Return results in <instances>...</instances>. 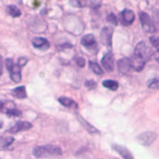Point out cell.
Listing matches in <instances>:
<instances>
[{"label":"cell","instance_id":"cell-9","mask_svg":"<svg viewBox=\"0 0 159 159\" xmlns=\"http://www.w3.org/2000/svg\"><path fill=\"white\" fill-rule=\"evenodd\" d=\"M134 19L135 14L132 10L125 9L120 13V20H121V23L123 25H131L134 22Z\"/></svg>","mask_w":159,"mask_h":159},{"label":"cell","instance_id":"cell-18","mask_svg":"<svg viewBox=\"0 0 159 159\" xmlns=\"http://www.w3.org/2000/svg\"><path fill=\"white\" fill-rule=\"evenodd\" d=\"M89 68L91 70H93V72L95 74H98V75H102L104 73V71L102 70V68L99 66V64L97 62H94V61H89Z\"/></svg>","mask_w":159,"mask_h":159},{"label":"cell","instance_id":"cell-11","mask_svg":"<svg viewBox=\"0 0 159 159\" xmlns=\"http://www.w3.org/2000/svg\"><path fill=\"white\" fill-rule=\"evenodd\" d=\"M81 44H82L84 47H86V48H89V49L96 48L95 36L92 35V34H87V35L83 36L82 39H81Z\"/></svg>","mask_w":159,"mask_h":159},{"label":"cell","instance_id":"cell-29","mask_svg":"<svg viewBox=\"0 0 159 159\" xmlns=\"http://www.w3.org/2000/svg\"><path fill=\"white\" fill-rule=\"evenodd\" d=\"M154 58L157 60V62L159 63V51H156V52L154 53Z\"/></svg>","mask_w":159,"mask_h":159},{"label":"cell","instance_id":"cell-30","mask_svg":"<svg viewBox=\"0 0 159 159\" xmlns=\"http://www.w3.org/2000/svg\"><path fill=\"white\" fill-rule=\"evenodd\" d=\"M2 74V58L0 56V75Z\"/></svg>","mask_w":159,"mask_h":159},{"label":"cell","instance_id":"cell-2","mask_svg":"<svg viewBox=\"0 0 159 159\" xmlns=\"http://www.w3.org/2000/svg\"><path fill=\"white\" fill-rule=\"evenodd\" d=\"M152 56V52L144 42H139V44L136 45L135 47V50H134V55L133 57L137 58V59L142 60V61L146 62L147 60H149Z\"/></svg>","mask_w":159,"mask_h":159},{"label":"cell","instance_id":"cell-19","mask_svg":"<svg viewBox=\"0 0 159 159\" xmlns=\"http://www.w3.org/2000/svg\"><path fill=\"white\" fill-rule=\"evenodd\" d=\"M77 118H79L80 122H81V124H83V125H84L85 128L87 129V131H89V133H97V130H96L95 128H93V126H92V125H89V124L87 123V122L85 121V120L83 119V118L81 117V116H79V115H77Z\"/></svg>","mask_w":159,"mask_h":159},{"label":"cell","instance_id":"cell-5","mask_svg":"<svg viewBox=\"0 0 159 159\" xmlns=\"http://www.w3.org/2000/svg\"><path fill=\"white\" fill-rule=\"evenodd\" d=\"M112 34H113V30H112V27H110V26L104 27V29L102 30V33H100V42L106 47H108V48H111Z\"/></svg>","mask_w":159,"mask_h":159},{"label":"cell","instance_id":"cell-13","mask_svg":"<svg viewBox=\"0 0 159 159\" xmlns=\"http://www.w3.org/2000/svg\"><path fill=\"white\" fill-rule=\"evenodd\" d=\"M112 147H113V149H115L116 152H119L124 159H134L132 152H131L126 147H123V146H121V145H113Z\"/></svg>","mask_w":159,"mask_h":159},{"label":"cell","instance_id":"cell-23","mask_svg":"<svg viewBox=\"0 0 159 159\" xmlns=\"http://www.w3.org/2000/svg\"><path fill=\"white\" fill-rule=\"evenodd\" d=\"M150 89H159V79H154L148 85Z\"/></svg>","mask_w":159,"mask_h":159},{"label":"cell","instance_id":"cell-12","mask_svg":"<svg viewBox=\"0 0 159 159\" xmlns=\"http://www.w3.org/2000/svg\"><path fill=\"white\" fill-rule=\"evenodd\" d=\"M32 44L35 48H38V49H42V50H46V49L49 48V42L47 39L43 37H36L32 40Z\"/></svg>","mask_w":159,"mask_h":159},{"label":"cell","instance_id":"cell-4","mask_svg":"<svg viewBox=\"0 0 159 159\" xmlns=\"http://www.w3.org/2000/svg\"><path fill=\"white\" fill-rule=\"evenodd\" d=\"M139 20H141L142 27H143L145 32L150 34L156 32V27H155V24L152 22V18L146 12H139Z\"/></svg>","mask_w":159,"mask_h":159},{"label":"cell","instance_id":"cell-15","mask_svg":"<svg viewBox=\"0 0 159 159\" xmlns=\"http://www.w3.org/2000/svg\"><path fill=\"white\" fill-rule=\"evenodd\" d=\"M102 85H104L106 89H111V91H117L118 87H119V84H118L116 81H112V80H107V81H104V82H102Z\"/></svg>","mask_w":159,"mask_h":159},{"label":"cell","instance_id":"cell-22","mask_svg":"<svg viewBox=\"0 0 159 159\" xmlns=\"http://www.w3.org/2000/svg\"><path fill=\"white\" fill-rule=\"evenodd\" d=\"M70 3L73 6V7H77V8H82L84 6H86V1L84 0H73V1H70Z\"/></svg>","mask_w":159,"mask_h":159},{"label":"cell","instance_id":"cell-24","mask_svg":"<svg viewBox=\"0 0 159 159\" xmlns=\"http://www.w3.org/2000/svg\"><path fill=\"white\" fill-rule=\"evenodd\" d=\"M107 21H108L109 23H111V24H113V25H117L118 24L117 16H116L115 14H112V13H110L108 16H107Z\"/></svg>","mask_w":159,"mask_h":159},{"label":"cell","instance_id":"cell-8","mask_svg":"<svg viewBox=\"0 0 159 159\" xmlns=\"http://www.w3.org/2000/svg\"><path fill=\"white\" fill-rule=\"evenodd\" d=\"M32 126L33 125H32V123H30V122L19 121V122H16L12 128H10L8 132L11 133V134H16V133H19V132H21V131L30 130V129H32Z\"/></svg>","mask_w":159,"mask_h":159},{"label":"cell","instance_id":"cell-31","mask_svg":"<svg viewBox=\"0 0 159 159\" xmlns=\"http://www.w3.org/2000/svg\"><path fill=\"white\" fill-rule=\"evenodd\" d=\"M3 107H5V102H1V100H0V111L2 110V109H3Z\"/></svg>","mask_w":159,"mask_h":159},{"label":"cell","instance_id":"cell-17","mask_svg":"<svg viewBox=\"0 0 159 159\" xmlns=\"http://www.w3.org/2000/svg\"><path fill=\"white\" fill-rule=\"evenodd\" d=\"M7 9H8V13L11 16H13V18H18V16H21L20 9L18 7H16V6H9Z\"/></svg>","mask_w":159,"mask_h":159},{"label":"cell","instance_id":"cell-6","mask_svg":"<svg viewBox=\"0 0 159 159\" xmlns=\"http://www.w3.org/2000/svg\"><path fill=\"white\" fill-rule=\"evenodd\" d=\"M157 134L152 131H147V132H144L142 134H139L137 136V142H139L141 145L144 146H149L152 143H154V141L156 139Z\"/></svg>","mask_w":159,"mask_h":159},{"label":"cell","instance_id":"cell-32","mask_svg":"<svg viewBox=\"0 0 159 159\" xmlns=\"http://www.w3.org/2000/svg\"><path fill=\"white\" fill-rule=\"evenodd\" d=\"M1 126H2V123H0V128H1Z\"/></svg>","mask_w":159,"mask_h":159},{"label":"cell","instance_id":"cell-14","mask_svg":"<svg viewBox=\"0 0 159 159\" xmlns=\"http://www.w3.org/2000/svg\"><path fill=\"white\" fill-rule=\"evenodd\" d=\"M12 95L16 98H20V99H23V98H26V89H25V86H19L16 89H12Z\"/></svg>","mask_w":159,"mask_h":159},{"label":"cell","instance_id":"cell-28","mask_svg":"<svg viewBox=\"0 0 159 159\" xmlns=\"http://www.w3.org/2000/svg\"><path fill=\"white\" fill-rule=\"evenodd\" d=\"M85 85H86L87 89H95V87H96V83L94 82V81H87L86 84H85Z\"/></svg>","mask_w":159,"mask_h":159},{"label":"cell","instance_id":"cell-7","mask_svg":"<svg viewBox=\"0 0 159 159\" xmlns=\"http://www.w3.org/2000/svg\"><path fill=\"white\" fill-rule=\"evenodd\" d=\"M117 68L121 74H128L132 69L131 60L128 58H121L117 61Z\"/></svg>","mask_w":159,"mask_h":159},{"label":"cell","instance_id":"cell-27","mask_svg":"<svg viewBox=\"0 0 159 159\" xmlns=\"http://www.w3.org/2000/svg\"><path fill=\"white\" fill-rule=\"evenodd\" d=\"M26 63H27L26 58H20V59H19V62H18V66H20V68H22V66H24Z\"/></svg>","mask_w":159,"mask_h":159},{"label":"cell","instance_id":"cell-16","mask_svg":"<svg viewBox=\"0 0 159 159\" xmlns=\"http://www.w3.org/2000/svg\"><path fill=\"white\" fill-rule=\"evenodd\" d=\"M59 102H60V104H62L66 107H70V108L71 107H76V102H73L72 99H70V98H68V97H60Z\"/></svg>","mask_w":159,"mask_h":159},{"label":"cell","instance_id":"cell-26","mask_svg":"<svg viewBox=\"0 0 159 159\" xmlns=\"http://www.w3.org/2000/svg\"><path fill=\"white\" fill-rule=\"evenodd\" d=\"M76 63H77V66H85V60H84V58H82V57H79V58H76Z\"/></svg>","mask_w":159,"mask_h":159},{"label":"cell","instance_id":"cell-25","mask_svg":"<svg viewBox=\"0 0 159 159\" xmlns=\"http://www.w3.org/2000/svg\"><path fill=\"white\" fill-rule=\"evenodd\" d=\"M7 115L14 116V117H19V116H21V111L16 110V109H14V108H10V109H8V110H7Z\"/></svg>","mask_w":159,"mask_h":159},{"label":"cell","instance_id":"cell-10","mask_svg":"<svg viewBox=\"0 0 159 159\" xmlns=\"http://www.w3.org/2000/svg\"><path fill=\"white\" fill-rule=\"evenodd\" d=\"M102 66H104L105 70L111 71L113 70V66H115V58H113V55L111 52H107L104 57L102 58Z\"/></svg>","mask_w":159,"mask_h":159},{"label":"cell","instance_id":"cell-21","mask_svg":"<svg viewBox=\"0 0 159 159\" xmlns=\"http://www.w3.org/2000/svg\"><path fill=\"white\" fill-rule=\"evenodd\" d=\"M149 42H150V44H152V46L155 47L156 49H158V51H159V37L158 36H155V35L150 36Z\"/></svg>","mask_w":159,"mask_h":159},{"label":"cell","instance_id":"cell-20","mask_svg":"<svg viewBox=\"0 0 159 159\" xmlns=\"http://www.w3.org/2000/svg\"><path fill=\"white\" fill-rule=\"evenodd\" d=\"M14 139L13 137H3V139H0V145H1V147H7V146H9L11 143H13Z\"/></svg>","mask_w":159,"mask_h":159},{"label":"cell","instance_id":"cell-3","mask_svg":"<svg viewBox=\"0 0 159 159\" xmlns=\"http://www.w3.org/2000/svg\"><path fill=\"white\" fill-rule=\"evenodd\" d=\"M6 66H7L8 72L10 73V77L12 79L14 83L21 82L22 80V75H21V68L18 64L13 63V60L11 58H8L6 59Z\"/></svg>","mask_w":159,"mask_h":159},{"label":"cell","instance_id":"cell-1","mask_svg":"<svg viewBox=\"0 0 159 159\" xmlns=\"http://www.w3.org/2000/svg\"><path fill=\"white\" fill-rule=\"evenodd\" d=\"M62 154V150L59 146L55 145H45L37 146L33 149V155L37 158L43 157H51V156H60Z\"/></svg>","mask_w":159,"mask_h":159}]
</instances>
